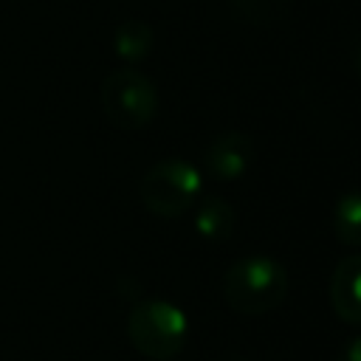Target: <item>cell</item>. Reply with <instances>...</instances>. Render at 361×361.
Returning a JSON list of instances; mask_svg holds the SVG:
<instances>
[{"label": "cell", "mask_w": 361, "mask_h": 361, "mask_svg": "<svg viewBox=\"0 0 361 361\" xmlns=\"http://www.w3.org/2000/svg\"><path fill=\"white\" fill-rule=\"evenodd\" d=\"M113 51L124 62H141L152 51V28L141 20H127L113 34Z\"/></svg>", "instance_id": "9"}, {"label": "cell", "mask_w": 361, "mask_h": 361, "mask_svg": "<svg viewBox=\"0 0 361 361\" xmlns=\"http://www.w3.org/2000/svg\"><path fill=\"white\" fill-rule=\"evenodd\" d=\"M355 65H358V73H361V51H358V59H355Z\"/></svg>", "instance_id": "11"}, {"label": "cell", "mask_w": 361, "mask_h": 361, "mask_svg": "<svg viewBox=\"0 0 361 361\" xmlns=\"http://www.w3.org/2000/svg\"><path fill=\"white\" fill-rule=\"evenodd\" d=\"M338 361H361V336H355V338H350V341L344 344Z\"/></svg>", "instance_id": "10"}, {"label": "cell", "mask_w": 361, "mask_h": 361, "mask_svg": "<svg viewBox=\"0 0 361 361\" xmlns=\"http://www.w3.org/2000/svg\"><path fill=\"white\" fill-rule=\"evenodd\" d=\"M138 195L147 212L158 217H180L200 197V172L183 158H164L144 172Z\"/></svg>", "instance_id": "3"}, {"label": "cell", "mask_w": 361, "mask_h": 361, "mask_svg": "<svg viewBox=\"0 0 361 361\" xmlns=\"http://www.w3.org/2000/svg\"><path fill=\"white\" fill-rule=\"evenodd\" d=\"M102 110L118 130H141L158 110L155 85L135 68H118L102 82Z\"/></svg>", "instance_id": "4"}, {"label": "cell", "mask_w": 361, "mask_h": 361, "mask_svg": "<svg viewBox=\"0 0 361 361\" xmlns=\"http://www.w3.org/2000/svg\"><path fill=\"white\" fill-rule=\"evenodd\" d=\"M234 228V209L228 206V200L217 197V195H206L197 197V209H195V231L209 240V243H220L231 234Z\"/></svg>", "instance_id": "7"}, {"label": "cell", "mask_w": 361, "mask_h": 361, "mask_svg": "<svg viewBox=\"0 0 361 361\" xmlns=\"http://www.w3.org/2000/svg\"><path fill=\"white\" fill-rule=\"evenodd\" d=\"M254 158V144L245 133L240 130H228L220 133L203 152V169L220 180V183H231L237 178H243L251 166Z\"/></svg>", "instance_id": "5"}, {"label": "cell", "mask_w": 361, "mask_h": 361, "mask_svg": "<svg viewBox=\"0 0 361 361\" xmlns=\"http://www.w3.org/2000/svg\"><path fill=\"white\" fill-rule=\"evenodd\" d=\"M333 231H336L338 243H344L350 248H361V189L347 192L336 200Z\"/></svg>", "instance_id": "8"}, {"label": "cell", "mask_w": 361, "mask_h": 361, "mask_svg": "<svg viewBox=\"0 0 361 361\" xmlns=\"http://www.w3.org/2000/svg\"><path fill=\"white\" fill-rule=\"evenodd\" d=\"M186 313L166 299H141L127 316L130 344L152 361L175 358L186 344Z\"/></svg>", "instance_id": "2"}, {"label": "cell", "mask_w": 361, "mask_h": 361, "mask_svg": "<svg viewBox=\"0 0 361 361\" xmlns=\"http://www.w3.org/2000/svg\"><path fill=\"white\" fill-rule=\"evenodd\" d=\"M330 305L341 322L361 327V254H350L333 268Z\"/></svg>", "instance_id": "6"}, {"label": "cell", "mask_w": 361, "mask_h": 361, "mask_svg": "<svg viewBox=\"0 0 361 361\" xmlns=\"http://www.w3.org/2000/svg\"><path fill=\"white\" fill-rule=\"evenodd\" d=\"M288 296V271L265 254L243 257L223 274V299L234 313L262 316Z\"/></svg>", "instance_id": "1"}]
</instances>
